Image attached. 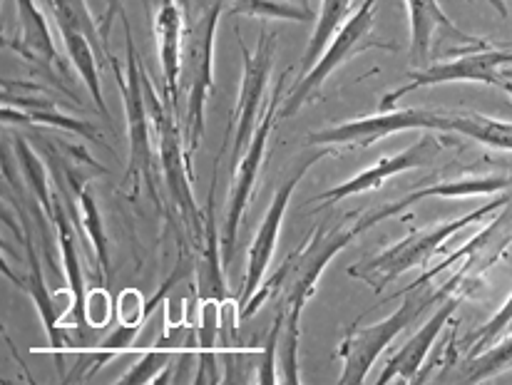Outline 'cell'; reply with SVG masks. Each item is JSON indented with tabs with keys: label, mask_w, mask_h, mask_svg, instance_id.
Returning a JSON list of instances; mask_svg holds the SVG:
<instances>
[{
	"label": "cell",
	"mask_w": 512,
	"mask_h": 385,
	"mask_svg": "<svg viewBox=\"0 0 512 385\" xmlns=\"http://www.w3.org/2000/svg\"><path fill=\"white\" fill-rule=\"evenodd\" d=\"M396 202L386 204L381 209L363 214L356 222H341V224H326L321 222L319 227L311 231L304 239L299 249L291 251L284 259V264L276 269L266 284L259 286V291L252 296L247 306H242L239 316L247 321L252 318L264 301L279 299V311L284 313V328H281L279 338V361H281V383H301L299 376V336H301V313L306 304L314 296L316 284H319L321 274L326 271L329 261L334 259L339 251L346 249L356 236L363 231L376 227L378 222L388 217H398Z\"/></svg>",
	"instance_id": "6da1fadb"
},
{
	"label": "cell",
	"mask_w": 512,
	"mask_h": 385,
	"mask_svg": "<svg viewBox=\"0 0 512 385\" xmlns=\"http://www.w3.org/2000/svg\"><path fill=\"white\" fill-rule=\"evenodd\" d=\"M465 284L458 274H453L448 279V284L440 286V289H430L428 286H418V289L408 291L406 301L396 308L388 318L378 321L376 326H361V323H353L348 326L346 336L339 348V358L343 361V371L339 376V383H363L366 381L368 371L373 368L376 358L391 346V341H396V336L401 331H406L418 316L430 306H438L440 301L448 299L453 294H465Z\"/></svg>",
	"instance_id": "7a4b0ae2"
},
{
	"label": "cell",
	"mask_w": 512,
	"mask_h": 385,
	"mask_svg": "<svg viewBox=\"0 0 512 385\" xmlns=\"http://www.w3.org/2000/svg\"><path fill=\"white\" fill-rule=\"evenodd\" d=\"M508 202H512V199L498 197L495 202H488L485 207L475 209V212L465 214V217H460V219H453V222H443V224H435V227H430V229L411 231L406 239H401L398 244L388 246V249H383L381 254L371 256V259L361 261V264L348 266V276L363 281V284L371 286L376 294H381L388 284H393L396 279H401L406 271L428 264L430 256H433L435 251H438L440 246L450 239V236H455L458 231L470 227L473 222H480V219H485L488 214H493L495 209L505 207Z\"/></svg>",
	"instance_id": "3957f363"
},
{
	"label": "cell",
	"mask_w": 512,
	"mask_h": 385,
	"mask_svg": "<svg viewBox=\"0 0 512 385\" xmlns=\"http://www.w3.org/2000/svg\"><path fill=\"white\" fill-rule=\"evenodd\" d=\"M122 28H125V50H127V75L122 77L117 70V60L110 55V65L117 75L122 100H125L127 112V137H130V157H127V174L125 182L140 189V182L147 184L157 209L162 212L160 192L155 184V147L150 137V107H147L145 95V77H142V63L137 58L135 40H132V28L127 23V15H122Z\"/></svg>",
	"instance_id": "277c9868"
},
{
	"label": "cell",
	"mask_w": 512,
	"mask_h": 385,
	"mask_svg": "<svg viewBox=\"0 0 512 385\" xmlns=\"http://www.w3.org/2000/svg\"><path fill=\"white\" fill-rule=\"evenodd\" d=\"M376 10H378V0H363L361 8L353 10L351 18L341 25L339 33L331 38V43L326 45L324 55L316 60L314 70L309 75L299 77L294 82L286 97L281 100V112L279 117H294L301 107L306 105L309 97H314L316 92L321 90L326 80L341 68L343 63H348L356 55L366 53V50H396V45L386 43V40H376L373 35V28H376Z\"/></svg>",
	"instance_id": "5b68a950"
},
{
	"label": "cell",
	"mask_w": 512,
	"mask_h": 385,
	"mask_svg": "<svg viewBox=\"0 0 512 385\" xmlns=\"http://www.w3.org/2000/svg\"><path fill=\"white\" fill-rule=\"evenodd\" d=\"M142 77H145L147 107H150L152 125H155L157 140H160V164L162 172H165L167 189L172 194V202L194 239L207 241V231H204L207 229V219H202V214H199L197 199H194L192 192V167H189L192 157L187 154L184 137L179 135L177 125H174L172 110L157 97L155 87H152V77L145 70H142Z\"/></svg>",
	"instance_id": "8992f818"
},
{
	"label": "cell",
	"mask_w": 512,
	"mask_h": 385,
	"mask_svg": "<svg viewBox=\"0 0 512 385\" xmlns=\"http://www.w3.org/2000/svg\"><path fill=\"white\" fill-rule=\"evenodd\" d=\"M234 35H237L239 50H242L244 60V80H242V92H239L237 110H234L232 122L227 127V137H224V150L232 145V172L237 169L239 159L247 152L249 142H252L256 125H259V107L264 102L266 85H269L271 75V58H274V33H261L256 50L247 48V43L242 40V33L234 25Z\"/></svg>",
	"instance_id": "52a82bcc"
},
{
	"label": "cell",
	"mask_w": 512,
	"mask_h": 385,
	"mask_svg": "<svg viewBox=\"0 0 512 385\" xmlns=\"http://www.w3.org/2000/svg\"><path fill=\"white\" fill-rule=\"evenodd\" d=\"M291 68L284 70V75L276 80V87L271 90L269 100H266L264 112H261V120L256 125V132L249 142L247 152L239 159L237 169L232 172V192H229V209H227V222H224V264H229L234 256V241H237V229L242 222L244 212H247V204L252 199V192L256 187V177L261 172V164H264L266 145H269V135L276 125V117L281 112V100H284V82H289Z\"/></svg>",
	"instance_id": "ba28073f"
},
{
	"label": "cell",
	"mask_w": 512,
	"mask_h": 385,
	"mask_svg": "<svg viewBox=\"0 0 512 385\" xmlns=\"http://www.w3.org/2000/svg\"><path fill=\"white\" fill-rule=\"evenodd\" d=\"M411 23V60L416 70L428 68L435 60H445V55L475 53L488 50L490 43L485 38L460 30L453 20L445 15L438 0H403Z\"/></svg>",
	"instance_id": "9c48e42d"
},
{
	"label": "cell",
	"mask_w": 512,
	"mask_h": 385,
	"mask_svg": "<svg viewBox=\"0 0 512 385\" xmlns=\"http://www.w3.org/2000/svg\"><path fill=\"white\" fill-rule=\"evenodd\" d=\"M406 130L448 132V112L416 110V107L388 110L381 112V115L361 117V120L326 127V130L314 132L309 137V142L319 147H371L373 142H381L386 137L396 135V132Z\"/></svg>",
	"instance_id": "30bf717a"
},
{
	"label": "cell",
	"mask_w": 512,
	"mask_h": 385,
	"mask_svg": "<svg viewBox=\"0 0 512 385\" xmlns=\"http://www.w3.org/2000/svg\"><path fill=\"white\" fill-rule=\"evenodd\" d=\"M224 13L222 3H214L204 10L202 18L192 28L189 38V55H192V82H189L187 112H184V145L187 154L197 150L204 135V112H207L209 95L214 90V38L217 25Z\"/></svg>",
	"instance_id": "8fae6325"
},
{
	"label": "cell",
	"mask_w": 512,
	"mask_h": 385,
	"mask_svg": "<svg viewBox=\"0 0 512 385\" xmlns=\"http://www.w3.org/2000/svg\"><path fill=\"white\" fill-rule=\"evenodd\" d=\"M512 65V50H475V53L458 55V58L450 60H435L428 68L413 70L408 75V82L398 90L388 92L381 100L383 112H388L393 107V102H398L401 97H406L408 92L421 90V87H433V85H445V82H483V85H503V77L500 70Z\"/></svg>",
	"instance_id": "7c38bea8"
},
{
	"label": "cell",
	"mask_w": 512,
	"mask_h": 385,
	"mask_svg": "<svg viewBox=\"0 0 512 385\" xmlns=\"http://www.w3.org/2000/svg\"><path fill=\"white\" fill-rule=\"evenodd\" d=\"M329 154H331V150H316V152L304 154V157L299 159V164L294 167V172L289 174V179H286V182L276 189L274 199H271L269 212L264 214V222H261V227H259V231H256V236L252 241V249H249L247 276H244V291H242V296H239V304L242 306H247L249 301H252V296L259 291V286L264 284V276H266V271H269L271 259H274L276 239H279V231H281V224H284L286 209H289L291 194H294V189L299 187L301 179L306 177V172H309V169L314 167L319 159L329 157Z\"/></svg>",
	"instance_id": "4fadbf2b"
},
{
	"label": "cell",
	"mask_w": 512,
	"mask_h": 385,
	"mask_svg": "<svg viewBox=\"0 0 512 385\" xmlns=\"http://www.w3.org/2000/svg\"><path fill=\"white\" fill-rule=\"evenodd\" d=\"M443 150V140L433 135V130H428L426 135H421V140L413 142L411 147H406L403 152L393 154V157H381L373 167L363 169L361 174L351 177L348 182H341L339 187L334 189H326L321 192L319 197H314L311 202H343V199L353 197V194H363V192H373V189L381 187L388 177L393 174H401L408 172V169H416V167H428L438 152Z\"/></svg>",
	"instance_id": "5bb4252c"
},
{
	"label": "cell",
	"mask_w": 512,
	"mask_h": 385,
	"mask_svg": "<svg viewBox=\"0 0 512 385\" xmlns=\"http://www.w3.org/2000/svg\"><path fill=\"white\" fill-rule=\"evenodd\" d=\"M463 299H465V294H453V296H448V299L440 301V304L435 306L433 316H430L428 321L418 328L416 336H411V341H408L406 346H403L401 351H398L396 356L386 363V368H383L378 383L386 385L393 381H398V383L418 381L423 363H426L428 353L433 351L440 331L448 326L450 318H453V313L458 311L460 304H463Z\"/></svg>",
	"instance_id": "9a60e30c"
},
{
	"label": "cell",
	"mask_w": 512,
	"mask_h": 385,
	"mask_svg": "<svg viewBox=\"0 0 512 385\" xmlns=\"http://www.w3.org/2000/svg\"><path fill=\"white\" fill-rule=\"evenodd\" d=\"M65 182H68V189L60 184V192H63V199L68 202L70 217L75 219V224H80V231L83 236L92 244L97 259V276H100L102 284H107L110 279V241H107L105 224H102L100 209H97L95 197L90 192V184H87L85 177H80L75 169H65Z\"/></svg>",
	"instance_id": "2e32d148"
},
{
	"label": "cell",
	"mask_w": 512,
	"mask_h": 385,
	"mask_svg": "<svg viewBox=\"0 0 512 385\" xmlns=\"http://www.w3.org/2000/svg\"><path fill=\"white\" fill-rule=\"evenodd\" d=\"M23 246H25V254H28V264H30L28 276H13V274H8V271H5V274L13 276L15 284H20V289L28 291L30 299L35 301V308H38L40 318H43V323H45V331H48L50 353L58 358L55 363H58V368L63 371V356L68 351H73L75 346L70 343V338L63 333V323H60L63 313H55L53 294H50L48 286H45V281H43V266H40L38 254H35V244H33V236H30L28 222H25Z\"/></svg>",
	"instance_id": "e0dca14e"
},
{
	"label": "cell",
	"mask_w": 512,
	"mask_h": 385,
	"mask_svg": "<svg viewBox=\"0 0 512 385\" xmlns=\"http://www.w3.org/2000/svg\"><path fill=\"white\" fill-rule=\"evenodd\" d=\"M182 30L184 13L177 0H160L155 13V33L160 43L162 80H165V105L174 110L179 97V70H182Z\"/></svg>",
	"instance_id": "ac0fdd59"
},
{
	"label": "cell",
	"mask_w": 512,
	"mask_h": 385,
	"mask_svg": "<svg viewBox=\"0 0 512 385\" xmlns=\"http://www.w3.org/2000/svg\"><path fill=\"white\" fill-rule=\"evenodd\" d=\"M15 15H18L20 38L10 43V48L23 55L28 63H38L45 73L53 75L55 63H60V58L45 13L35 0H15Z\"/></svg>",
	"instance_id": "d6986e66"
},
{
	"label": "cell",
	"mask_w": 512,
	"mask_h": 385,
	"mask_svg": "<svg viewBox=\"0 0 512 385\" xmlns=\"http://www.w3.org/2000/svg\"><path fill=\"white\" fill-rule=\"evenodd\" d=\"M53 224L58 227V244H60V256H63L65 264V279L70 284V294H73V306H70V313H65L60 318L63 326H78L87 328L85 318V281H83V269H80V256H78V241H75L73 224H70L68 214H65L63 202H55V217Z\"/></svg>",
	"instance_id": "ffe728a7"
},
{
	"label": "cell",
	"mask_w": 512,
	"mask_h": 385,
	"mask_svg": "<svg viewBox=\"0 0 512 385\" xmlns=\"http://www.w3.org/2000/svg\"><path fill=\"white\" fill-rule=\"evenodd\" d=\"M3 120H20V122H40V125H53V127H63V130L75 132V135L85 137V140L92 142H102L100 132L92 130L87 122L75 120V117H65L50 105L48 100H30V97H15V102H5L3 105Z\"/></svg>",
	"instance_id": "44dd1931"
},
{
	"label": "cell",
	"mask_w": 512,
	"mask_h": 385,
	"mask_svg": "<svg viewBox=\"0 0 512 385\" xmlns=\"http://www.w3.org/2000/svg\"><path fill=\"white\" fill-rule=\"evenodd\" d=\"M512 184L510 177H498V174H490V177H468V179H453V182L433 184V187L416 189V192L406 194L403 199H398L396 207L398 212L408 209L411 204L421 202V199L430 197H445V199H465V197H478V194H495L500 189H508Z\"/></svg>",
	"instance_id": "7402d4cb"
},
{
	"label": "cell",
	"mask_w": 512,
	"mask_h": 385,
	"mask_svg": "<svg viewBox=\"0 0 512 385\" xmlns=\"http://www.w3.org/2000/svg\"><path fill=\"white\" fill-rule=\"evenodd\" d=\"M60 38H63L65 43V50H68L70 55V63H73V68L78 70V75L83 77L85 87L90 90L92 100L97 102V110H100V115L105 117V120H110V110H107L105 105V97H102V87H100V75H97V60L95 58V45L90 43V38L83 33H78V30H68V28H60L58 30Z\"/></svg>",
	"instance_id": "603a6c76"
},
{
	"label": "cell",
	"mask_w": 512,
	"mask_h": 385,
	"mask_svg": "<svg viewBox=\"0 0 512 385\" xmlns=\"http://www.w3.org/2000/svg\"><path fill=\"white\" fill-rule=\"evenodd\" d=\"M351 10L353 0H321V13L319 20H316L314 35H311L309 45H306L304 50V58H301V77L309 75L311 70H314L316 60L324 55L326 45H329L331 38L339 33Z\"/></svg>",
	"instance_id": "cb8c5ba5"
},
{
	"label": "cell",
	"mask_w": 512,
	"mask_h": 385,
	"mask_svg": "<svg viewBox=\"0 0 512 385\" xmlns=\"http://www.w3.org/2000/svg\"><path fill=\"white\" fill-rule=\"evenodd\" d=\"M448 132H460L495 150L512 152V122L493 120L478 112H448Z\"/></svg>",
	"instance_id": "d4e9b609"
},
{
	"label": "cell",
	"mask_w": 512,
	"mask_h": 385,
	"mask_svg": "<svg viewBox=\"0 0 512 385\" xmlns=\"http://www.w3.org/2000/svg\"><path fill=\"white\" fill-rule=\"evenodd\" d=\"M15 159H18V167L20 172H23V179L28 182L30 192H33V197L38 199L40 207H43L45 219L53 222L58 197H55L53 189H50V174L48 169H45L43 159L33 152V147L28 145L25 137H15Z\"/></svg>",
	"instance_id": "484cf974"
},
{
	"label": "cell",
	"mask_w": 512,
	"mask_h": 385,
	"mask_svg": "<svg viewBox=\"0 0 512 385\" xmlns=\"http://www.w3.org/2000/svg\"><path fill=\"white\" fill-rule=\"evenodd\" d=\"M50 13H53L58 30L68 28V30H78V33L87 35V38H90V43L95 45L97 58L110 60V50H107L105 43H102L100 25H95V20H92L90 8H87L85 0H53V5H50Z\"/></svg>",
	"instance_id": "4316f807"
},
{
	"label": "cell",
	"mask_w": 512,
	"mask_h": 385,
	"mask_svg": "<svg viewBox=\"0 0 512 385\" xmlns=\"http://www.w3.org/2000/svg\"><path fill=\"white\" fill-rule=\"evenodd\" d=\"M512 368V333L500 338V343L490 346L480 356L468 358L465 368L458 373L460 383H485L490 378H498L500 373Z\"/></svg>",
	"instance_id": "83f0119b"
},
{
	"label": "cell",
	"mask_w": 512,
	"mask_h": 385,
	"mask_svg": "<svg viewBox=\"0 0 512 385\" xmlns=\"http://www.w3.org/2000/svg\"><path fill=\"white\" fill-rule=\"evenodd\" d=\"M229 3H234V13L252 15V18L296 20V23L316 20L311 0H229Z\"/></svg>",
	"instance_id": "f1b7e54d"
},
{
	"label": "cell",
	"mask_w": 512,
	"mask_h": 385,
	"mask_svg": "<svg viewBox=\"0 0 512 385\" xmlns=\"http://www.w3.org/2000/svg\"><path fill=\"white\" fill-rule=\"evenodd\" d=\"M510 331H512V294L510 299L505 301V306L500 308L488 323H483V326L475 328V331H470L468 336L463 338V346L468 348V358H475L483 351H488L490 346H495V343H498L503 336H508Z\"/></svg>",
	"instance_id": "f546056e"
},
{
	"label": "cell",
	"mask_w": 512,
	"mask_h": 385,
	"mask_svg": "<svg viewBox=\"0 0 512 385\" xmlns=\"http://www.w3.org/2000/svg\"><path fill=\"white\" fill-rule=\"evenodd\" d=\"M140 328H142V323H120V326H117V331H112L110 336L100 343V346L85 351L87 356L92 358V366H90V371H87L85 378L95 376V373L100 371L105 363H110L112 358L120 356V353L130 351V348L135 346L137 336H140Z\"/></svg>",
	"instance_id": "4dcf8cb0"
},
{
	"label": "cell",
	"mask_w": 512,
	"mask_h": 385,
	"mask_svg": "<svg viewBox=\"0 0 512 385\" xmlns=\"http://www.w3.org/2000/svg\"><path fill=\"white\" fill-rule=\"evenodd\" d=\"M179 348H150V351L142 353L140 361L135 363V366L130 368V371L125 373V376L120 378V383H155L157 376H160L162 371H165L167 366H172V358L177 356Z\"/></svg>",
	"instance_id": "1f68e13d"
},
{
	"label": "cell",
	"mask_w": 512,
	"mask_h": 385,
	"mask_svg": "<svg viewBox=\"0 0 512 385\" xmlns=\"http://www.w3.org/2000/svg\"><path fill=\"white\" fill-rule=\"evenodd\" d=\"M167 289H170V284H167L165 289L160 291V296H155V299H152L150 306L142 304V294H140V291H135V289L122 291L120 301H117V313H120V323H142V321H145V318L150 316L152 308L157 306V301L165 299Z\"/></svg>",
	"instance_id": "d6a6232c"
},
{
	"label": "cell",
	"mask_w": 512,
	"mask_h": 385,
	"mask_svg": "<svg viewBox=\"0 0 512 385\" xmlns=\"http://www.w3.org/2000/svg\"><path fill=\"white\" fill-rule=\"evenodd\" d=\"M112 311H115V304H112L110 294H107L105 289H95L92 294H87V301H85L87 326L105 328L107 323H110Z\"/></svg>",
	"instance_id": "836d02e7"
},
{
	"label": "cell",
	"mask_w": 512,
	"mask_h": 385,
	"mask_svg": "<svg viewBox=\"0 0 512 385\" xmlns=\"http://www.w3.org/2000/svg\"><path fill=\"white\" fill-rule=\"evenodd\" d=\"M117 15H125V0H107V8L105 13H102V20H100V35H102V43H110V33H112V25H115Z\"/></svg>",
	"instance_id": "e575fe53"
},
{
	"label": "cell",
	"mask_w": 512,
	"mask_h": 385,
	"mask_svg": "<svg viewBox=\"0 0 512 385\" xmlns=\"http://www.w3.org/2000/svg\"><path fill=\"white\" fill-rule=\"evenodd\" d=\"M488 3H490V5H495V8H498V13L503 15V18H505V15H508V10H505V5L500 3V0H488Z\"/></svg>",
	"instance_id": "d590c367"
},
{
	"label": "cell",
	"mask_w": 512,
	"mask_h": 385,
	"mask_svg": "<svg viewBox=\"0 0 512 385\" xmlns=\"http://www.w3.org/2000/svg\"><path fill=\"white\" fill-rule=\"evenodd\" d=\"M503 87H505V90H508V95L512 97V82L510 80H503Z\"/></svg>",
	"instance_id": "8d00e7d4"
},
{
	"label": "cell",
	"mask_w": 512,
	"mask_h": 385,
	"mask_svg": "<svg viewBox=\"0 0 512 385\" xmlns=\"http://www.w3.org/2000/svg\"><path fill=\"white\" fill-rule=\"evenodd\" d=\"M40 3H43V5H48V8H50V5H53V0H40Z\"/></svg>",
	"instance_id": "74e56055"
}]
</instances>
